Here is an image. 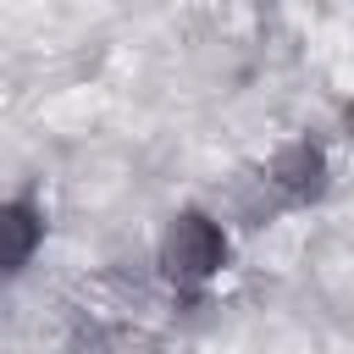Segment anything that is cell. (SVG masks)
I'll use <instances>...</instances> for the list:
<instances>
[{"label": "cell", "mask_w": 354, "mask_h": 354, "mask_svg": "<svg viewBox=\"0 0 354 354\" xmlns=\"http://www.w3.org/2000/svg\"><path fill=\"white\" fill-rule=\"evenodd\" d=\"M39 243H44V210L33 199H6L0 205V271L22 277Z\"/></svg>", "instance_id": "2"}, {"label": "cell", "mask_w": 354, "mask_h": 354, "mask_svg": "<svg viewBox=\"0 0 354 354\" xmlns=\"http://www.w3.org/2000/svg\"><path fill=\"white\" fill-rule=\"evenodd\" d=\"M155 266H160V277L177 293H205L221 277V266H227V232H221V221L205 216V210H177L160 227Z\"/></svg>", "instance_id": "1"}, {"label": "cell", "mask_w": 354, "mask_h": 354, "mask_svg": "<svg viewBox=\"0 0 354 354\" xmlns=\"http://www.w3.org/2000/svg\"><path fill=\"white\" fill-rule=\"evenodd\" d=\"M271 183L288 188L293 199H315V194L326 188V160H321V149H315L310 138H293V144L271 160Z\"/></svg>", "instance_id": "3"}]
</instances>
